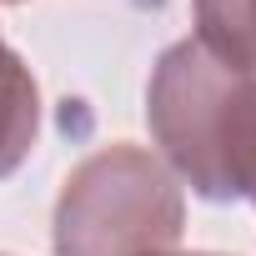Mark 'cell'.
Returning a JSON list of instances; mask_svg holds the SVG:
<instances>
[{
	"label": "cell",
	"mask_w": 256,
	"mask_h": 256,
	"mask_svg": "<svg viewBox=\"0 0 256 256\" xmlns=\"http://www.w3.org/2000/svg\"><path fill=\"white\" fill-rule=\"evenodd\" d=\"M146 120L171 171L206 201H256V76L176 40L146 86Z\"/></svg>",
	"instance_id": "cell-1"
},
{
	"label": "cell",
	"mask_w": 256,
	"mask_h": 256,
	"mask_svg": "<svg viewBox=\"0 0 256 256\" xmlns=\"http://www.w3.org/2000/svg\"><path fill=\"white\" fill-rule=\"evenodd\" d=\"M186 201L151 151L106 146L86 156L56 201V256H161L181 241Z\"/></svg>",
	"instance_id": "cell-2"
},
{
	"label": "cell",
	"mask_w": 256,
	"mask_h": 256,
	"mask_svg": "<svg viewBox=\"0 0 256 256\" xmlns=\"http://www.w3.org/2000/svg\"><path fill=\"white\" fill-rule=\"evenodd\" d=\"M36 131H40V90H36V76L6 46V36H0V176H10L30 156Z\"/></svg>",
	"instance_id": "cell-3"
},
{
	"label": "cell",
	"mask_w": 256,
	"mask_h": 256,
	"mask_svg": "<svg viewBox=\"0 0 256 256\" xmlns=\"http://www.w3.org/2000/svg\"><path fill=\"white\" fill-rule=\"evenodd\" d=\"M196 40L216 60L256 76V0H196Z\"/></svg>",
	"instance_id": "cell-4"
},
{
	"label": "cell",
	"mask_w": 256,
	"mask_h": 256,
	"mask_svg": "<svg viewBox=\"0 0 256 256\" xmlns=\"http://www.w3.org/2000/svg\"><path fill=\"white\" fill-rule=\"evenodd\" d=\"M161 256H181V251H161ZM191 256H211V251H191Z\"/></svg>",
	"instance_id": "cell-5"
}]
</instances>
